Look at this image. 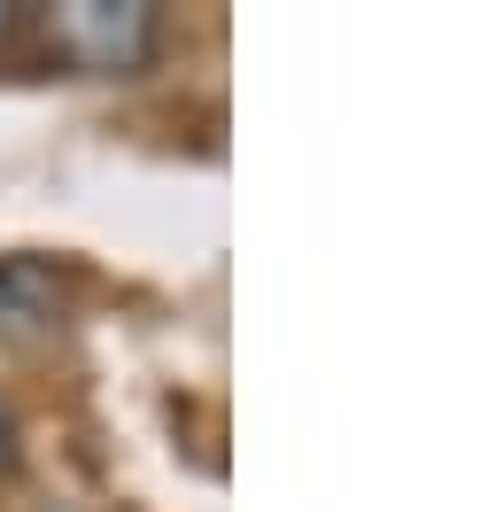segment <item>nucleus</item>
<instances>
[{
  "mask_svg": "<svg viewBox=\"0 0 504 512\" xmlns=\"http://www.w3.org/2000/svg\"><path fill=\"white\" fill-rule=\"evenodd\" d=\"M47 24H55V47L94 78H140L163 47V16L148 0H63Z\"/></svg>",
  "mask_w": 504,
  "mask_h": 512,
  "instance_id": "nucleus-1",
  "label": "nucleus"
},
{
  "mask_svg": "<svg viewBox=\"0 0 504 512\" xmlns=\"http://www.w3.org/2000/svg\"><path fill=\"white\" fill-rule=\"evenodd\" d=\"M63 326V288L32 256H0V334L8 342H47Z\"/></svg>",
  "mask_w": 504,
  "mask_h": 512,
  "instance_id": "nucleus-2",
  "label": "nucleus"
},
{
  "mask_svg": "<svg viewBox=\"0 0 504 512\" xmlns=\"http://www.w3.org/2000/svg\"><path fill=\"white\" fill-rule=\"evenodd\" d=\"M16 450H24V435H16V412H8V404H0V474H8V466H16Z\"/></svg>",
  "mask_w": 504,
  "mask_h": 512,
  "instance_id": "nucleus-3",
  "label": "nucleus"
},
{
  "mask_svg": "<svg viewBox=\"0 0 504 512\" xmlns=\"http://www.w3.org/2000/svg\"><path fill=\"white\" fill-rule=\"evenodd\" d=\"M8 39H16V8L0 0V47H8Z\"/></svg>",
  "mask_w": 504,
  "mask_h": 512,
  "instance_id": "nucleus-4",
  "label": "nucleus"
}]
</instances>
